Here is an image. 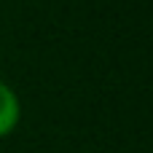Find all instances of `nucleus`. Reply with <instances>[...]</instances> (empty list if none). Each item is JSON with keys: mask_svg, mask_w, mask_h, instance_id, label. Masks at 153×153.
<instances>
[{"mask_svg": "<svg viewBox=\"0 0 153 153\" xmlns=\"http://www.w3.org/2000/svg\"><path fill=\"white\" fill-rule=\"evenodd\" d=\"M19 116H22V108H19L13 89L0 81V137L13 132V126L19 124Z\"/></svg>", "mask_w": 153, "mask_h": 153, "instance_id": "obj_1", "label": "nucleus"}]
</instances>
